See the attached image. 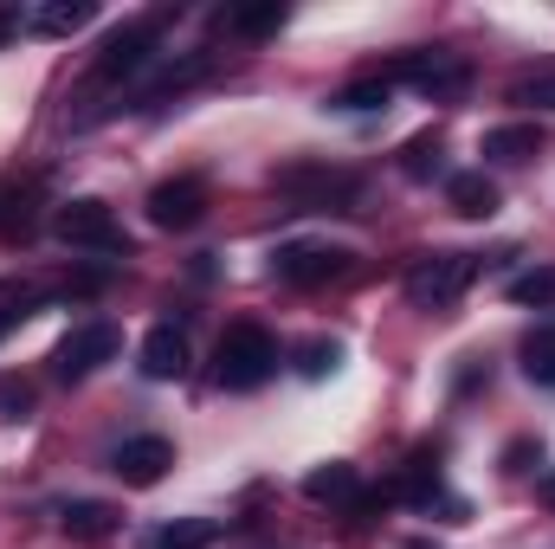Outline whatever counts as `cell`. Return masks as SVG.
<instances>
[{
  "label": "cell",
  "instance_id": "obj_1",
  "mask_svg": "<svg viewBox=\"0 0 555 549\" xmlns=\"http://www.w3.org/2000/svg\"><path fill=\"white\" fill-rule=\"evenodd\" d=\"M272 375H278L272 330H259V323H233V330L220 336V349H214V382L233 388V395H246V388H259V382H272Z\"/></svg>",
  "mask_w": 555,
  "mask_h": 549
},
{
  "label": "cell",
  "instance_id": "obj_2",
  "mask_svg": "<svg viewBox=\"0 0 555 549\" xmlns=\"http://www.w3.org/2000/svg\"><path fill=\"white\" fill-rule=\"evenodd\" d=\"M272 188L291 194L297 207H356V201H362V175L323 168V162H284L272 175Z\"/></svg>",
  "mask_w": 555,
  "mask_h": 549
},
{
  "label": "cell",
  "instance_id": "obj_3",
  "mask_svg": "<svg viewBox=\"0 0 555 549\" xmlns=\"http://www.w3.org/2000/svg\"><path fill=\"white\" fill-rule=\"evenodd\" d=\"M472 278H478V259L472 253H426V259H414V272H408V297H414L420 310H446V304L465 297Z\"/></svg>",
  "mask_w": 555,
  "mask_h": 549
},
{
  "label": "cell",
  "instance_id": "obj_4",
  "mask_svg": "<svg viewBox=\"0 0 555 549\" xmlns=\"http://www.w3.org/2000/svg\"><path fill=\"white\" fill-rule=\"evenodd\" d=\"M382 78H388V85H414L420 98L439 104V98H459V91L472 85V65H465L459 52H408V59H401L395 72H382Z\"/></svg>",
  "mask_w": 555,
  "mask_h": 549
},
{
  "label": "cell",
  "instance_id": "obj_5",
  "mask_svg": "<svg viewBox=\"0 0 555 549\" xmlns=\"http://www.w3.org/2000/svg\"><path fill=\"white\" fill-rule=\"evenodd\" d=\"M52 227H59V240H65V246H91V253H130V240H124V227H117V214H111L104 201H65Z\"/></svg>",
  "mask_w": 555,
  "mask_h": 549
},
{
  "label": "cell",
  "instance_id": "obj_6",
  "mask_svg": "<svg viewBox=\"0 0 555 549\" xmlns=\"http://www.w3.org/2000/svg\"><path fill=\"white\" fill-rule=\"evenodd\" d=\"M117 349H124L117 323H78V330L52 349V375H59V382H85V375H91V369H104Z\"/></svg>",
  "mask_w": 555,
  "mask_h": 549
},
{
  "label": "cell",
  "instance_id": "obj_7",
  "mask_svg": "<svg viewBox=\"0 0 555 549\" xmlns=\"http://www.w3.org/2000/svg\"><path fill=\"white\" fill-rule=\"evenodd\" d=\"M349 246H278L272 253V272L284 278V284H330V278H343L349 272Z\"/></svg>",
  "mask_w": 555,
  "mask_h": 549
},
{
  "label": "cell",
  "instance_id": "obj_8",
  "mask_svg": "<svg viewBox=\"0 0 555 549\" xmlns=\"http://www.w3.org/2000/svg\"><path fill=\"white\" fill-rule=\"evenodd\" d=\"M175 465V446L162 439V433H142V439H124L117 446V459H111V472L124 478V485H137V491H149V485H162V472Z\"/></svg>",
  "mask_w": 555,
  "mask_h": 549
},
{
  "label": "cell",
  "instance_id": "obj_9",
  "mask_svg": "<svg viewBox=\"0 0 555 549\" xmlns=\"http://www.w3.org/2000/svg\"><path fill=\"white\" fill-rule=\"evenodd\" d=\"M207 214V188L194 181V175H181V181H162L155 194H149V220L162 227V233H181V227H194Z\"/></svg>",
  "mask_w": 555,
  "mask_h": 549
},
{
  "label": "cell",
  "instance_id": "obj_10",
  "mask_svg": "<svg viewBox=\"0 0 555 549\" xmlns=\"http://www.w3.org/2000/svg\"><path fill=\"white\" fill-rule=\"evenodd\" d=\"M214 72V52H188V59H175V65H162L149 85L137 91V111H155V104H168V98H181L188 85H201Z\"/></svg>",
  "mask_w": 555,
  "mask_h": 549
},
{
  "label": "cell",
  "instance_id": "obj_11",
  "mask_svg": "<svg viewBox=\"0 0 555 549\" xmlns=\"http://www.w3.org/2000/svg\"><path fill=\"white\" fill-rule=\"evenodd\" d=\"M142 375H149V382H181V375H188V336H181L175 323H155V330L142 336Z\"/></svg>",
  "mask_w": 555,
  "mask_h": 549
},
{
  "label": "cell",
  "instance_id": "obj_12",
  "mask_svg": "<svg viewBox=\"0 0 555 549\" xmlns=\"http://www.w3.org/2000/svg\"><path fill=\"white\" fill-rule=\"evenodd\" d=\"M149 52H155V26H124V33H111L104 52H98V78H130V72L149 65Z\"/></svg>",
  "mask_w": 555,
  "mask_h": 549
},
{
  "label": "cell",
  "instance_id": "obj_13",
  "mask_svg": "<svg viewBox=\"0 0 555 549\" xmlns=\"http://www.w3.org/2000/svg\"><path fill=\"white\" fill-rule=\"evenodd\" d=\"M446 201H452V214H465V220H491V214H498V181H491L485 168L452 175V181H446Z\"/></svg>",
  "mask_w": 555,
  "mask_h": 549
},
{
  "label": "cell",
  "instance_id": "obj_14",
  "mask_svg": "<svg viewBox=\"0 0 555 549\" xmlns=\"http://www.w3.org/2000/svg\"><path fill=\"white\" fill-rule=\"evenodd\" d=\"M117 524H124V518H117L111 505H98V498H78V505H65V511H59V531H65V537H78V544H98V537H111Z\"/></svg>",
  "mask_w": 555,
  "mask_h": 549
},
{
  "label": "cell",
  "instance_id": "obj_15",
  "mask_svg": "<svg viewBox=\"0 0 555 549\" xmlns=\"http://www.w3.org/2000/svg\"><path fill=\"white\" fill-rule=\"evenodd\" d=\"M543 149L537 124H504V130H485V162H530Z\"/></svg>",
  "mask_w": 555,
  "mask_h": 549
},
{
  "label": "cell",
  "instance_id": "obj_16",
  "mask_svg": "<svg viewBox=\"0 0 555 549\" xmlns=\"http://www.w3.org/2000/svg\"><path fill=\"white\" fill-rule=\"evenodd\" d=\"M91 20H98L91 0H52V7H39V13L26 20V33H78V26H91Z\"/></svg>",
  "mask_w": 555,
  "mask_h": 549
},
{
  "label": "cell",
  "instance_id": "obj_17",
  "mask_svg": "<svg viewBox=\"0 0 555 549\" xmlns=\"http://www.w3.org/2000/svg\"><path fill=\"white\" fill-rule=\"evenodd\" d=\"M304 498H317V505H343V498H356V465H343V459L317 465V472L304 478Z\"/></svg>",
  "mask_w": 555,
  "mask_h": 549
},
{
  "label": "cell",
  "instance_id": "obj_18",
  "mask_svg": "<svg viewBox=\"0 0 555 549\" xmlns=\"http://www.w3.org/2000/svg\"><path fill=\"white\" fill-rule=\"evenodd\" d=\"M214 537H220L214 518H175V524H162V531L149 537V549H207Z\"/></svg>",
  "mask_w": 555,
  "mask_h": 549
},
{
  "label": "cell",
  "instance_id": "obj_19",
  "mask_svg": "<svg viewBox=\"0 0 555 549\" xmlns=\"http://www.w3.org/2000/svg\"><path fill=\"white\" fill-rule=\"evenodd\" d=\"M395 98V85L375 72V78H356V85H343L336 98H330V111H349V117H362V111H382Z\"/></svg>",
  "mask_w": 555,
  "mask_h": 549
},
{
  "label": "cell",
  "instance_id": "obj_20",
  "mask_svg": "<svg viewBox=\"0 0 555 549\" xmlns=\"http://www.w3.org/2000/svg\"><path fill=\"white\" fill-rule=\"evenodd\" d=\"M291 362H297V375H304V382H323V375H336V369H343V343H336V336H310V343H297V356H291Z\"/></svg>",
  "mask_w": 555,
  "mask_h": 549
},
{
  "label": "cell",
  "instance_id": "obj_21",
  "mask_svg": "<svg viewBox=\"0 0 555 549\" xmlns=\"http://www.w3.org/2000/svg\"><path fill=\"white\" fill-rule=\"evenodd\" d=\"M524 375L543 382V388H555V323H543V330L524 336Z\"/></svg>",
  "mask_w": 555,
  "mask_h": 549
},
{
  "label": "cell",
  "instance_id": "obj_22",
  "mask_svg": "<svg viewBox=\"0 0 555 549\" xmlns=\"http://www.w3.org/2000/svg\"><path fill=\"white\" fill-rule=\"evenodd\" d=\"M284 20H291V7H284V0H266V7H233V13H227V26H233V33H246V39H266V33H278Z\"/></svg>",
  "mask_w": 555,
  "mask_h": 549
},
{
  "label": "cell",
  "instance_id": "obj_23",
  "mask_svg": "<svg viewBox=\"0 0 555 549\" xmlns=\"http://www.w3.org/2000/svg\"><path fill=\"white\" fill-rule=\"evenodd\" d=\"M388 491H395V498H414V505H433V498H439V465H433V459L420 452L414 465H408V472H401V478L388 485Z\"/></svg>",
  "mask_w": 555,
  "mask_h": 549
},
{
  "label": "cell",
  "instance_id": "obj_24",
  "mask_svg": "<svg viewBox=\"0 0 555 549\" xmlns=\"http://www.w3.org/2000/svg\"><path fill=\"white\" fill-rule=\"evenodd\" d=\"M401 175H408V181H433V175H439V130H426V137L408 142V155H401Z\"/></svg>",
  "mask_w": 555,
  "mask_h": 549
},
{
  "label": "cell",
  "instance_id": "obj_25",
  "mask_svg": "<svg viewBox=\"0 0 555 549\" xmlns=\"http://www.w3.org/2000/svg\"><path fill=\"white\" fill-rule=\"evenodd\" d=\"M511 297H517V304H550L555 297V272H524L517 284H511Z\"/></svg>",
  "mask_w": 555,
  "mask_h": 549
},
{
  "label": "cell",
  "instance_id": "obj_26",
  "mask_svg": "<svg viewBox=\"0 0 555 549\" xmlns=\"http://www.w3.org/2000/svg\"><path fill=\"white\" fill-rule=\"evenodd\" d=\"M511 98H517V104H543V111H555V72H543V78H524Z\"/></svg>",
  "mask_w": 555,
  "mask_h": 549
},
{
  "label": "cell",
  "instance_id": "obj_27",
  "mask_svg": "<svg viewBox=\"0 0 555 549\" xmlns=\"http://www.w3.org/2000/svg\"><path fill=\"white\" fill-rule=\"evenodd\" d=\"M530 459H543V439H517V446L504 452V465H511V472H530Z\"/></svg>",
  "mask_w": 555,
  "mask_h": 549
},
{
  "label": "cell",
  "instance_id": "obj_28",
  "mask_svg": "<svg viewBox=\"0 0 555 549\" xmlns=\"http://www.w3.org/2000/svg\"><path fill=\"white\" fill-rule=\"evenodd\" d=\"M550 498H555V478H550Z\"/></svg>",
  "mask_w": 555,
  "mask_h": 549
},
{
  "label": "cell",
  "instance_id": "obj_29",
  "mask_svg": "<svg viewBox=\"0 0 555 549\" xmlns=\"http://www.w3.org/2000/svg\"><path fill=\"white\" fill-rule=\"evenodd\" d=\"M420 549H426V544H420Z\"/></svg>",
  "mask_w": 555,
  "mask_h": 549
}]
</instances>
